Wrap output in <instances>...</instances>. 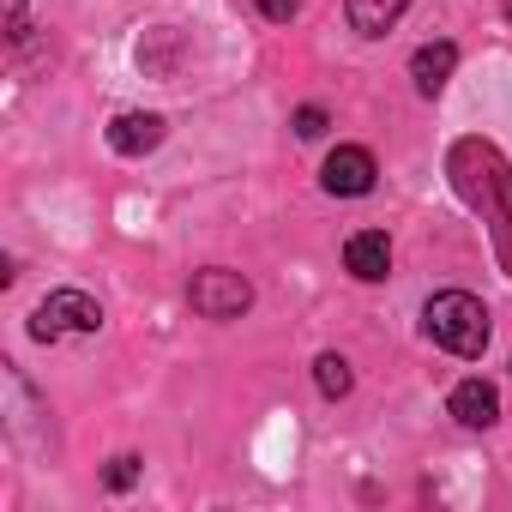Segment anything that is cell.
Here are the masks:
<instances>
[{"instance_id": "6da1fadb", "label": "cell", "mask_w": 512, "mask_h": 512, "mask_svg": "<svg viewBox=\"0 0 512 512\" xmlns=\"http://www.w3.org/2000/svg\"><path fill=\"white\" fill-rule=\"evenodd\" d=\"M452 181L482 211V223L494 229V253H500V266L512 272V175H506L500 151L482 145V139H458L452 145Z\"/></svg>"}, {"instance_id": "7a4b0ae2", "label": "cell", "mask_w": 512, "mask_h": 512, "mask_svg": "<svg viewBox=\"0 0 512 512\" xmlns=\"http://www.w3.org/2000/svg\"><path fill=\"white\" fill-rule=\"evenodd\" d=\"M422 332L452 356H482L488 350V308L470 290H440L422 308Z\"/></svg>"}, {"instance_id": "3957f363", "label": "cell", "mask_w": 512, "mask_h": 512, "mask_svg": "<svg viewBox=\"0 0 512 512\" xmlns=\"http://www.w3.org/2000/svg\"><path fill=\"white\" fill-rule=\"evenodd\" d=\"M187 302H193V314H205V320H241V314L253 308V284H247L241 272H229V266H205V272L187 284Z\"/></svg>"}, {"instance_id": "277c9868", "label": "cell", "mask_w": 512, "mask_h": 512, "mask_svg": "<svg viewBox=\"0 0 512 512\" xmlns=\"http://www.w3.org/2000/svg\"><path fill=\"white\" fill-rule=\"evenodd\" d=\"M97 326H103V308H97L85 290H55V296H43L37 314H31V338H43V344L67 338V332H97Z\"/></svg>"}, {"instance_id": "5b68a950", "label": "cell", "mask_w": 512, "mask_h": 512, "mask_svg": "<svg viewBox=\"0 0 512 512\" xmlns=\"http://www.w3.org/2000/svg\"><path fill=\"white\" fill-rule=\"evenodd\" d=\"M374 151H362V145H338L332 157H326V169H320V181H326V193H338V199H362V193H374Z\"/></svg>"}, {"instance_id": "8992f818", "label": "cell", "mask_w": 512, "mask_h": 512, "mask_svg": "<svg viewBox=\"0 0 512 512\" xmlns=\"http://www.w3.org/2000/svg\"><path fill=\"white\" fill-rule=\"evenodd\" d=\"M344 266H350V278H362V284H380V278L392 272V241H386L380 229H362V235H350V241H344Z\"/></svg>"}, {"instance_id": "52a82bcc", "label": "cell", "mask_w": 512, "mask_h": 512, "mask_svg": "<svg viewBox=\"0 0 512 512\" xmlns=\"http://www.w3.org/2000/svg\"><path fill=\"white\" fill-rule=\"evenodd\" d=\"M163 145V115H115L109 121V151H121V157H145V151H157Z\"/></svg>"}, {"instance_id": "ba28073f", "label": "cell", "mask_w": 512, "mask_h": 512, "mask_svg": "<svg viewBox=\"0 0 512 512\" xmlns=\"http://www.w3.org/2000/svg\"><path fill=\"white\" fill-rule=\"evenodd\" d=\"M452 67H458V49H452V43H422V49L410 55V79H416V91H422V97L446 91Z\"/></svg>"}, {"instance_id": "9c48e42d", "label": "cell", "mask_w": 512, "mask_h": 512, "mask_svg": "<svg viewBox=\"0 0 512 512\" xmlns=\"http://www.w3.org/2000/svg\"><path fill=\"white\" fill-rule=\"evenodd\" d=\"M452 416H458L464 428H488V422L500 416V392H494L488 380H458V386H452Z\"/></svg>"}, {"instance_id": "30bf717a", "label": "cell", "mask_w": 512, "mask_h": 512, "mask_svg": "<svg viewBox=\"0 0 512 512\" xmlns=\"http://www.w3.org/2000/svg\"><path fill=\"white\" fill-rule=\"evenodd\" d=\"M404 7H410V0H344L356 37H386V31L404 19Z\"/></svg>"}, {"instance_id": "8fae6325", "label": "cell", "mask_w": 512, "mask_h": 512, "mask_svg": "<svg viewBox=\"0 0 512 512\" xmlns=\"http://www.w3.org/2000/svg\"><path fill=\"white\" fill-rule=\"evenodd\" d=\"M314 380H320L326 398H344V392H350V362H344V356H320V362H314Z\"/></svg>"}, {"instance_id": "7c38bea8", "label": "cell", "mask_w": 512, "mask_h": 512, "mask_svg": "<svg viewBox=\"0 0 512 512\" xmlns=\"http://www.w3.org/2000/svg\"><path fill=\"white\" fill-rule=\"evenodd\" d=\"M103 482H109L115 494H121V488H133V482H139V458H115V464L103 470Z\"/></svg>"}, {"instance_id": "4fadbf2b", "label": "cell", "mask_w": 512, "mask_h": 512, "mask_svg": "<svg viewBox=\"0 0 512 512\" xmlns=\"http://www.w3.org/2000/svg\"><path fill=\"white\" fill-rule=\"evenodd\" d=\"M296 133H302V139H320V133H326V109H314V103L296 109Z\"/></svg>"}, {"instance_id": "5bb4252c", "label": "cell", "mask_w": 512, "mask_h": 512, "mask_svg": "<svg viewBox=\"0 0 512 512\" xmlns=\"http://www.w3.org/2000/svg\"><path fill=\"white\" fill-rule=\"evenodd\" d=\"M266 19H296V0H260Z\"/></svg>"}, {"instance_id": "9a60e30c", "label": "cell", "mask_w": 512, "mask_h": 512, "mask_svg": "<svg viewBox=\"0 0 512 512\" xmlns=\"http://www.w3.org/2000/svg\"><path fill=\"white\" fill-rule=\"evenodd\" d=\"M506 19H512V0H506Z\"/></svg>"}]
</instances>
